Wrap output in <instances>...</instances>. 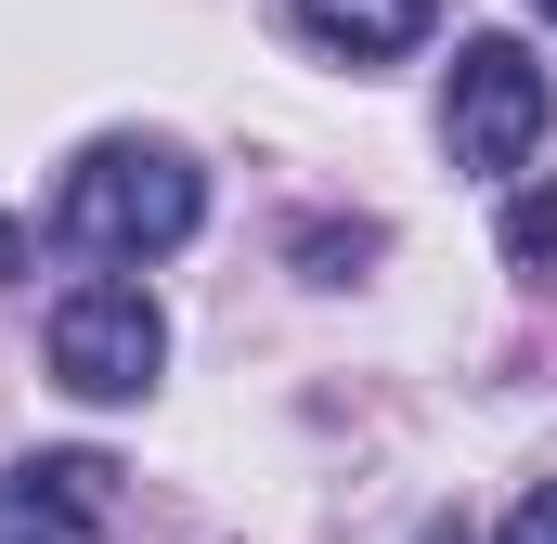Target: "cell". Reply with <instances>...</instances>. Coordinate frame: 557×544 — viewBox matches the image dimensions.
<instances>
[{"label": "cell", "mask_w": 557, "mask_h": 544, "mask_svg": "<svg viewBox=\"0 0 557 544\" xmlns=\"http://www.w3.org/2000/svg\"><path fill=\"white\" fill-rule=\"evenodd\" d=\"M52 221H65V247H91V260H169V247L208 221V182H195L182 143H91V156L65 169V195H52Z\"/></svg>", "instance_id": "obj_1"}, {"label": "cell", "mask_w": 557, "mask_h": 544, "mask_svg": "<svg viewBox=\"0 0 557 544\" xmlns=\"http://www.w3.org/2000/svg\"><path fill=\"white\" fill-rule=\"evenodd\" d=\"M156 363H169V324L143 285H78L52 311V376L78 403H131V390H156Z\"/></svg>", "instance_id": "obj_2"}, {"label": "cell", "mask_w": 557, "mask_h": 544, "mask_svg": "<svg viewBox=\"0 0 557 544\" xmlns=\"http://www.w3.org/2000/svg\"><path fill=\"white\" fill-rule=\"evenodd\" d=\"M441 131H454L467 169H532V143H545V65H532L519 39H467Z\"/></svg>", "instance_id": "obj_3"}, {"label": "cell", "mask_w": 557, "mask_h": 544, "mask_svg": "<svg viewBox=\"0 0 557 544\" xmlns=\"http://www.w3.org/2000/svg\"><path fill=\"white\" fill-rule=\"evenodd\" d=\"M117 519V467L104 454H39L0 480V544H78Z\"/></svg>", "instance_id": "obj_4"}, {"label": "cell", "mask_w": 557, "mask_h": 544, "mask_svg": "<svg viewBox=\"0 0 557 544\" xmlns=\"http://www.w3.org/2000/svg\"><path fill=\"white\" fill-rule=\"evenodd\" d=\"M428 13L441 0H298V26L324 39V52H350V65H376V52H416Z\"/></svg>", "instance_id": "obj_5"}, {"label": "cell", "mask_w": 557, "mask_h": 544, "mask_svg": "<svg viewBox=\"0 0 557 544\" xmlns=\"http://www.w3.org/2000/svg\"><path fill=\"white\" fill-rule=\"evenodd\" d=\"M298 260H311V285H350V272L376 260V221H311V234H298Z\"/></svg>", "instance_id": "obj_6"}, {"label": "cell", "mask_w": 557, "mask_h": 544, "mask_svg": "<svg viewBox=\"0 0 557 544\" xmlns=\"http://www.w3.org/2000/svg\"><path fill=\"white\" fill-rule=\"evenodd\" d=\"M506 260H519V272L557 260V195H519V208H506Z\"/></svg>", "instance_id": "obj_7"}, {"label": "cell", "mask_w": 557, "mask_h": 544, "mask_svg": "<svg viewBox=\"0 0 557 544\" xmlns=\"http://www.w3.org/2000/svg\"><path fill=\"white\" fill-rule=\"evenodd\" d=\"M506 544H557V493H519V519H506Z\"/></svg>", "instance_id": "obj_8"}, {"label": "cell", "mask_w": 557, "mask_h": 544, "mask_svg": "<svg viewBox=\"0 0 557 544\" xmlns=\"http://www.w3.org/2000/svg\"><path fill=\"white\" fill-rule=\"evenodd\" d=\"M13 272H26V234H13V221H0V285H13Z\"/></svg>", "instance_id": "obj_9"}, {"label": "cell", "mask_w": 557, "mask_h": 544, "mask_svg": "<svg viewBox=\"0 0 557 544\" xmlns=\"http://www.w3.org/2000/svg\"><path fill=\"white\" fill-rule=\"evenodd\" d=\"M416 544H467V532H454V519H428V532H416Z\"/></svg>", "instance_id": "obj_10"}, {"label": "cell", "mask_w": 557, "mask_h": 544, "mask_svg": "<svg viewBox=\"0 0 557 544\" xmlns=\"http://www.w3.org/2000/svg\"><path fill=\"white\" fill-rule=\"evenodd\" d=\"M532 13H545V26H557V0H532Z\"/></svg>", "instance_id": "obj_11"}]
</instances>
